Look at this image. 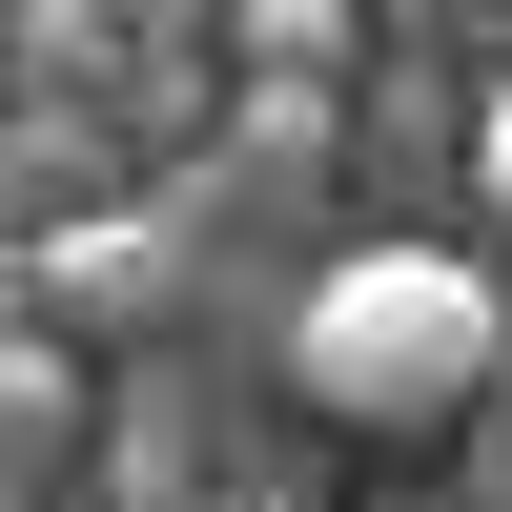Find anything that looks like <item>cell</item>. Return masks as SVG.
Instances as JSON below:
<instances>
[{"label":"cell","instance_id":"6da1fadb","mask_svg":"<svg viewBox=\"0 0 512 512\" xmlns=\"http://www.w3.org/2000/svg\"><path fill=\"white\" fill-rule=\"evenodd\" d=\"M492 369H512V308H492L472 246H328V267L287 287V390H308L349 451H431V431H472Z\"/></svg>","mask_w":512,"mask_h":512},{"label":"cell","instance_id":"8992f818","mask_svg":"<svg viewBox=\"0 0 512 512\" xmlns=\"http://www.w3.org/2000/svg\"><path fill=\"white\" fill-rule=\"evenodd\" d=\"M472 492H492V512H512V410H472Z\"/></svg>","mask_w":512,"mask_h":512},{"label":"cell","instance_id":"7a4b0ae2","mask_svg":"<svg viewBox=\"0 0 512 512\" xmlns=\"http://www.w3.org/2000/svg\"><path fill=\"white\" fill-rule=\"evenodd\" d=\"M21 287H41L62 349H103V328L164 308V226H144V205H62V226H21Z\"/></svg>","mask_w":512,"mask_h":512},{"label":"cell","instance_id":"3957f363","mask_svg":"<svg viewBox=\"0 0 512 512\" xmlns=\"http://www.w3.org/2000/svg\"><path fill=\"white\" fill-rule=\"evenodd\" d=\"M62 431H82V349L62 328H0V472H41Z\"/></svg>","mask_w":512,"mask_h":512},{"label":"cell","instance_id":"52a82bcc","mask_svg":"<svg viewBox=\"0 0 512 512\" xmlns=\"http://www.w3.org/2000/svg\"><path fill=\"white\" fill-rule=\"evenodd\" d=\"M431 512H492V492H431Z\"/></svg>","mask_w":512,"mask_h":512},{"label":"cell","instance_id":"5b68a950","mask_svg":"<svg viewBox=\"0 0 512 512\" xmlns=\"http://www.w3.org/2000/svg\"><path fill=\"white\" fill-rule=\"evenodd\" d=\"M472 185H492V226H512V62H492V103H472Z\"/></svg>","mask_w":512,"mask_h":512},{"label":"cell","instance_id":"277c9868","mask_svg":"<svg viewBox=\"0 0 512 512\" xmlns=\"http://www.w3.org/2000/svg\"><path fill=\"white\" fill-rule=\"evenodd\" d=\"M226 41L287 82V103H308V62H349V0H267V21H226Z\"/></svg>","mask_w":512,"mask_h":512}]
</instances>
